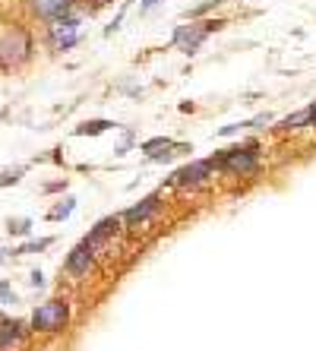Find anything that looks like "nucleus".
Masks as SVG:
<instances>
[{"label": "nucleus", "mask_w": 316, "mask_h": 351, "mask_svg": "<svg viewBox=\"0 0 316 351\" xmlns=\"http://www.w3.org/2000/svg\"><path fill=\"white\" fill-rule=\"evenodd\" d=\"M95 3H108V0H95Z\"/></svg>", "instance_id": "20"}, {"label": "nucleus", "mask_w": 316, "mask_h": 351, "mask_svg": "<svg viewBox=\"0 0 316 351\" xmlns=\"http://www.w3.org/2000/svg\"><path fill=\"white\" fill-rule=\"evenodd\" d=\"M19 174H23V171H7V174H0V187H7V184H16Z\"/></svg>", "instance_id": "17"}, {"label": "nucleus", "mask_w": 316, "mask_h": 351, "mask_svg": "<svg viewBox=\"0 0 316 351\" xmlns=\"http://www.w3.org/2000/svg\"><path fill=\"white\" fill-rule=\"evenodd\" d=\"M29 282H32L35 288H41V285H45V276H41V272H32V276H29Z\"/></svg>", "instance_id": "18"}, {"label": "nucleus", "mask_w": 316, "mask_h": 351, "mask_svg": "<svg viewBox=\"0 0 316 351\" xmlns=\"http://www.w3.org/2000/svg\"><path fill=\"white\" fill-rule=\"evenodd\" d=\"M73 209H76V199L70 196V199H64V206H57L54 213H51V219H66V215L73 213Z\"/></svg>", "instance_id": "12"}, {"label": "nucleus", "mask_w": 316, "mask_h": 351, "mask_svg": "<svg viewBox=\"0 0 316 351\" xmlns=\"http://www.w3.org/2000/svg\"><path fill=\"white\" fill-rule=\"evenodd\" d=\"M10 231H13V234H29V221H25V219L10 221Z\"/></svg>", "instance_id": "16"}, {"label": "nucleus", "mask_w": 316, "mask_h": 351, "mask_svg": "<svg viewBox=\"0 0 316 351\" xmlns=\"http://www.w3.org/2000/svg\"><path fill=\"white\" fill-rule=\"evenodd\" d=\"M0 301H3V304H19V301H16V294L10 291L7 282H0Z\"/></svg>", "instance_id": "15"}, {"label": "nucleus", "mask_w": 316, "mask_h": 351, "mask_svg": "<svg viewBox=\"0 0 316 351\" xmlns=\"http://www.w3.org/2000/svg\"><path fill=\"white\" fill-rule=\"evenodd\" d=\"M225 168L228 171H253L256 168V156L250 152H241V149H234V152H228L225 156Z\"/></svg>", "instance_id": "8"}, {"label": "nucleus", "mask_w": 316, "mask_h": 351, "mask_svg": "<svg viewBox=\"0 0 316 351\" xmlns=\"http://www.w3.org/2000/svg\"><path fill=\"white\" fill-rule=\"evenodd\" d=\"M80 23L76 19H54V29H51V35H54V41H57V48H73L76 45V38H80Z\"/></svg>", "instance_id": "4"}, {"label": "nucleus", "mask_w": 316, "mask_h": 351, "mask_svg": "<svg viewBox=\"0 0 316 351\" xmlns=\"http://www.w3.org/2000/svg\"><path fill=\"white\" fill-rule=\"evenodd\" d=\"M29 51H32V45H29V35H25V32L3 35V38H0V66L23 64V60L29 58Z\"/></svg>", "instance_id": "1"}, {"label": "nucleus", "mask_w": 316, "mask_h": 351, "mask_svg": "<svg viewBox=\"0 0 316 351\" xmlns=\"http://www.w3.org/2000/svg\"><path fill=\"white\" fill-rule=\"evenodd\" d=\"M313 117H316V108H313Z\"/></svg>", "instance_id": "21"}, {"label": "nucleus", "mask_w": 316, "mask_h": 351, "mask_svg": "<svg viewBox=\"0 0 316 351\" xmlns=\"http://www.w3.org/2000/svg\"><path fill=\"white\" fill-rule=\"evenodd\" d=\"M108 127H111V123H105V121H92V123H82L80 130V136H86V133H101V130H108Z\"/></svg>", "instance_id": "13"}, {"label": "nucleus", "mask_w": 316, "mask_h": 351, "mask_svg": "<svg viewBox=\"0 0 316 351\" xmlns=\"http://www.w3.org/2000/svg\"><path fill=\"white\" fill-rule=\"evenodd\" d=\"M89 266H92V247H89V241H82L73 254H70V260H66V269L73 272V276H82Z\"/></svg>", "instance_id": "7"}, {"label": "nucleus", "mask_w": 316, "mask_h": 351, "mask_svg": "<svg viewBox=\"0 0 316 351\" xmlns=\"http://www.w3.org/2000/svg\"><path fill=\"white\" fill-rule=\"evenodd\" d=\"M221 23H203V25H180L178 32H174V45H178L180 51H186V54H193L199 45H203V38L212 32V29H219Z\"/></svg>", "instance_id": "3"}, {"label": "nucleus", "mask_w": 316, "mask_h": 351, "mask_svg": "<svg viewBox=\"0 0 316 351\" xmlns=\"http://www.w3.org/2000/svg\"><path fill=\"white\" fill-rule=\"evenodd\" d=\"M155 209H158V196H146V199H143L139 206H133V209L123 215V219H127V221H143L146 215H152Z\"/></svg>", "instance_id": "10"}, {"label": "nucleus", "mask_w": 316, "mask_h": 351, "mask_svg": "<svg viewBox=\"0 0 316 351\" xmlns=\"http://www.w3.org/2000/svg\"><path fill=\"white\" fill-rule=\"evenodd\" d=\"M19 342H23V326L3 319V323H0V348H13V345H19Z\"/></svg>", "instance_id": "9"}, {"label": "nucleus", "mask_w": 316, "mask_h": 351, "mask_svg": "<svg viewBox=\"0 0 316 351\" xmlns=\"http://www.w3.org/2000/svg\"><path fill=\"white\" fill-rule=\"evenodd\" d=\"M51 244V237H41V241H32V244H23L16 254H35V250H45Z\"/></svg>", "instance_id": "14"}, {"label": "nucleus", "mask_w": 316, "mask_h": 351, "mask_svg": "<svg viewBox=\"0 0 316 351\" xmlns=\"http://www.w3.org/2000/svg\"><path fill=\"white\" fill-rule=\"evenodd\" d=\"M66 317H70V311H66L64 301H48V304H41L38 311H35L32 326L41 329V332H57V329L66 323Z\"/></svg>", "instance_id": "2"}, {"label": "nucleus", "mask_w": 316, "mask_h": 351, "mask_svg": "<svg viewBox=\"0 0 316 351\" xmlns=\"http://www.w3.org/2000/svg\"><path fill=\"white\" fill-rule=\"evenodd\" d=\"M70 7H73V0H32V10L38 13L41 19H60L70 13Z\"/></svg>", "instance_id": "5"}, {"label": "nucleus", "mask_w": 316, "mask_h": 351, "mask_svg": "<svg viewBox=\"0 0 316 351\" xmlns=\"http://www.w3.org/2000/svg\"><path fill=\"white\" fill-rule=\"evenodd\" d=\"M313 121V108H304V111H297V114L284 117L282 121V130H294V127H304V123Z\"/></svg>", "instance_id": "11"}, {"label": "nucleus", "mask_w": 316, "mask_h": 351, "mask_svg": "<svg viewBox=\"0 0 316 351\" xmlns=\"http://www.w3.org/2000/svg\"><path fill=\"white\" fill-rule=\"evenodd\" d=\"M209 174H212V162H193L174 174V184H184V187L186 184H203Z\"/></svg>", "instance_id": "6"}, {"label": "nucleus", "mask_w": 316, "mask_h": 351, "mask_svg": "<svg viewBox=\"0 0 316 351\" xmlns=\"http://www.w3.org/2000/svg\"><path fill=\"white\" fill-rule=\"evenodd\" d=\"M155 3H158V0H143V13H146V10H152Z\"/></svg>", "instance_id": "19"}]
</instances>
